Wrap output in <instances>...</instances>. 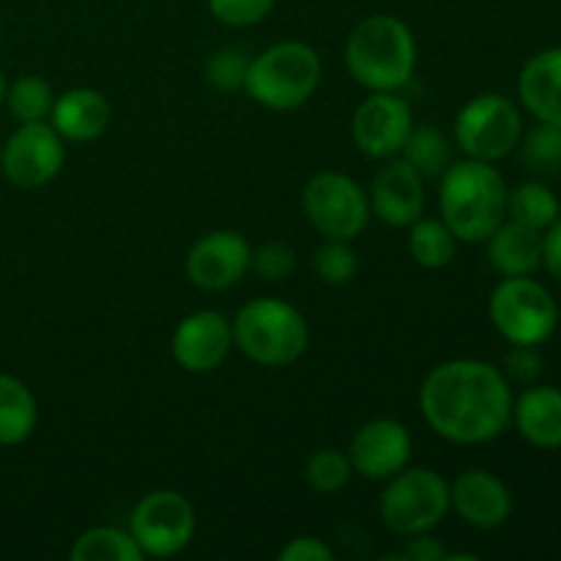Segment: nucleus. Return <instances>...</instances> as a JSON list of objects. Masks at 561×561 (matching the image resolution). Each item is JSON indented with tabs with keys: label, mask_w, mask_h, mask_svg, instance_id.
Here are the masks:
<instances>
[{
	"label": "nucleus",
	"mask_w": 561,
	"mask_h": 561,
	"mask_svg": "<svg viewBox=\"0 0 561 561\" xmlns=\"http://www.w3.org/2000/svg\"><path fill=\"white\" fill-rule=\"evenodd\" d=\"M378 510H381L383 526L394 535L411 537L433 531L453 510L449 482L433 469L405 466L403 471L387 480Z\"/></svg>",
	"instance_id": "423d86ee"
},
{
	"label": "nucleus",
	"mask_w": 561,
	"mask_h": 561,
	"mask_svg": "<svg viewBox=\"0 0 561 561\" xmlns=\"http://www.w3.org/2000/svg\"><path fill=\"white\" fill-rule=\"evenodd\" d=\"M252 263V247L236 230H211L190 247L184 274L195 288L217 294L244 279Z\"/></svg>",
	"instance_id": "ddd939ff"
},
{
	"label": "nucleus",
	"mask_w": 561,
	"mask_h": 561,
	"mask_svg": "<svg viewBox=\"0 0 561 561\" xmlns=\"http://www.w3.org/2000/svg\"><path fill=\"white\" fill-rule=\"evenodd\" d=\"M507 219L546 233L559 219V197L540 181H526L507 192Z\"/></svg>",
	"instance_id": "b1692460"
},
{
	"label": "nucleus",
	"mask_w": 561,
	"mask_h": 561,
	"mask_svg": "<svg viewBox=\"0 0 561 561\" xmlns=\"http://www.w3.org/2000/svg\"><path fill=\"white\" fill-rule=\"evenodd\" d=\"M411 453L414 442L403 422L389 420H370L354 433L348 447V460L354 474L365 477L373 482H387L405 466H411Z\"/></svg>",
	"instance_id": "4468645a"
},
{
	"label": "nucleus",
	"mask_w": 561,
	"mask_h": 561,
	"mask_svg": "<svg viewBox=\"0 0 561 561\" xmlns=\"http://www.w3.org/2000/svg\"><path fill=\"white\" fill-rule=\"evenodd\" d=\"M524 159L535 170H557L561 168V126L537 124L524 137Z\"/></svg>",
	"instance_id": "7c9ffc66"
},
{
	"label": "nucleus",
	"mask_w": 561,
	"mask_h": 561,
	"mask_svg": "<svg viewBox=\"0 0 561 561\" xmlns=\"http://www.w3.org/2000/svg\"><path fill=\"white\" fill-rule=\"evenodd\" d=\"M513 422L520 436L540 449L561 447V392L553 387H529L513 400Z\"/></svg>",
	"instance_id": "412c9836"
},
{
	"label": "nucleus",
	"mask_w": 561,
	"mask_h": 561,
	"mask_svg": "<svg viewBox=\"0 0 561 561\" xmlns=\"http://www.w3.org/2000/svg\"><path fill=\"white\" fill-rule=\"evenodd\" d=\"M38 403L22 378L0 373V447H16L36 431Z\"/></svg>",
	"instance_id": "4be33fe9"
},
{
	"label": "nucleus",
	"mask_w": 561,
	"mask_h": 561,
	"mask_svg": "<svg viewBox=\"0 0 561 561\" xmlns=\"http://www.w3.org/2000/svg\"><path fill=\"white\" fill-rule=\"evenodd\" d=\"M250 55L239 47H222L206 60L208 85L222 93L244 91L247 71H250Z\"/></svg>",
	"instance_id": "c756f323"
},
{
	"label": "nucleus",
	"mask_w": 561,
	"mask_h": 561,
	"mask_svg": "<svg viewBox=\"0 0 561 561\" xmlns=\"http://www.w3.org/2000/svg\"><path fill=\"white\" fill-rule=\"evenodd\" d=\"M414 129V115L409 102L398 91H373L356 107L351 121V135L356 148L370 159H392L403 151Z\"/></svg>",
	"instance_id": "f8f14e48"
},
{
	"label": "nucleus",
	"mask_w": 561,
	"mask_h": 561,
	"mask_svg": "<svg viewBox=\"0 0 561 561\" xmlns=\"http://www.w3.org/2000/svg\"><path fill=\"white\" fill-rule=\"evenodd\" d=\"M488 261L502 277H531L542 266V233L504 219L488 236Z\"/></svg>",
	"instance_id": "aec40b11"
},
{
	"label": "nucleus",
	"mask_w": 561,
	"mask_h": 561,
	"mask_svg": "<svg viewBox=\"0 0 561 561\" xmlns=\"http://www.w3.org/2000/svg\"><path fill=\"white\" fill-rule=\"evenodd\" d=\"M524 135L520 110L502 93H480L458 110L455 142L469 159L499 162L518 148Z\"/></svg>",
	"instance_id": "1a4fd4ad"
},
{
	"label": "nucleus",
	"mask_w": 561,
	"mask_h": 561,
	"mask_svg": "<svg viewBox=\"0 0 561 561\" xmlns=\"http://www.w3.org/2000/svg\"><path fill=\"white\" fill-rule=\"evenodd\" d=\"M504 378L515 383H535L542 373V356L537 345H513L504 356Z\"/></svg>",
	"instance_id": "72a5a7b5"
},
{
	"label": "nucleus",
	"mask_w": 561,
	"mask_h": 561,
	"mask_svg": "<svg viewBox=\"0 0 561 561\" xmlns=\"http://www.w3.org/2000/svg\"><path fill=\"white\" fill-rule=\"evenodd\" d=\"M230 323L236 348L261 367H290L310 345L307 318L277 296L247 301Z\"/></svg>",
	"instance_id": "20e7f679"
},
{
	"label": "nucleus",
	"mask_w": 561,
	"mask_h": 561,
	"mask_svg": "<svg viewBox=\"0 0 561 561\" xmlns=\"http://www.w3.org/2000/svg\"><path fill=\"white\" fill-rule=\"evenodd\" d=\"M420 411L444 442L474 447L507 431L513 422V389L491 362L449 359L433 367L422 381Z\"/></svg>",
	"instance_id": "f257e3e1"
},
{
	"label": "nucleus",
	"mask_w": 561,
	"mask_h": 561,
	"mask_svg": "<svg viewBox=\"0 0 561 561\" xmlns=\"http://www.w3.org/2000/svg\"><path fill=\"white\" fill-rule=\"evenodd\" d=\"M197 518L190 499L179 491H151L135 504L129 518V531L142 557L170 559L186 551L195 537Z\"/></svg>",
	"instance_id": "9d476101"
},
{
	"label": "nucleus",
	"mask_w": 561,
	"mask_h": 561,
	"mask_svg": "<svg viewBox=\"0 0 561 561\" xmlns=\"http://www.w3.org/2000/svg\"><path fill=\"white\" fill-rule=\"evenodd\" d=\"M55 93L49 82L38 75H25L5 88V107L20 124H33V121H47L53 110Z\"/></svg>",
	"instance_id": "bb28decb"
},
{
	"label": "nucleus",
	"mask_w": 561,
	"mask_h": 561,
	"mask_svg": "<svg viewBox=\"0 0 561 561\" xmlns=\"http://www.w3.org/2000/svg\"><path fill=\"white\" fill-rule=\"evenodd\" d=\"M370 211L389 228H409L425 211V179L403 157L383 159L373 175Z\"/></svg>",
	"instance_id": "dca6fc26"
},
{
	"label": "nucleus",
	"mask_w": 561,
	"mask_h": 561,
	"mask_svg": "<svg viewBox=\"0 0 561 561\" xmlns=\"http://www.w3.org/2000/svg\"><path fill=\"white\" fill-rule=\"evenodd\" d=\"M279 561H334L332 548L327 546L318 537H294L288 540V546L279 548L277 553Z\"/></svg>",
	"instance_id": "f704fd0d"
},
{
	"label": "nucleus",
	"mask_w": 561,
	"mask_h": 561,
	"mask_svg": "<svg viewBox=\"0 0 561 561\" xmlns=\"http://www.w3.org/2000/svg\"><path fill=\"white\" fill-rule=\"evenodd\" d=\"M507 184L491 162H453L438 179V208L453 236L466 244L485 241L507 219Z\"/></svg>",
	"instance_id": "f03ea898"
},
{
	"label": "nucleus",
	"mask_w": 561,
	"mask_h": 561,
	"mask_svg": "<svg viewBox=\"0 0 561 561\" xmlns=\"http://www.w3.org/2000/svg\"><path fill=\"white\" fill-rule=\"evenodd\" d=\"M398 157H403L425 181L442 179L444 170L453 164V142L442 129H433V126L416 129L414 126Z\"/></svg>",
	"instance_id": "393cba45"
},
{
	"label": "nucleus",
	"mask_w": 561,
	"mask_h": 561,
	"mask_svg": "<svg viewBox=\"0 0 561 561\" xmlns=\"http://www.w3.org/2000/svg\"><path fill=\"white\" fill-rule=\"evenodd\" d=\"M351 474H354V469H351L348 453L337 447L316 449L305 466L307 485L323 496H334V493L343 491L351 482Z\"/></svg>",
	"instance_id": "cd10ccee"
},
{
	"label": "nucleus",
	"mask_w": 561,
	"mask_h": 561,
	"mask_svg": "<svg viewBox=\"0 0 561 561\" xmlns=\"http://www.w3.org/2000/svg\"><path fill=\"white\" fill-rule=\"evenodd\" d=\"M71 561H140L146 559L137 548L129 529L118 526H93L82 531L69 551Z\"/></svg>",
	"instance_id": "5701e85b"
},
{
	"label": "nucleus",
	"mask_w": 561,
	"mask_h": 561,
	"mask_svg": "<svg viewBox=\"0 0 561 561\" xmlns=\"http://www.w3.org/2000/svg\"><path fill=\"white\" fill-rule=\"evenodd\" d=\"M301 208L323 239L354 241L370 222V197L362 184L340 170H321L301 190Z\"/></svg>",
	"instance_id": "6e6552de"
},
{
	"label": "nucleus",
	"mask_w": 561,
	"mask_h": 561,
	"mask_svg": "<svg viewBox=\"0 0 561 561\" xmlns=\"http://www.w3.org/2000/svg\"><path fill=\"white\" fill-rule=\"evenodd\" d=\"M409 252L422 268H444L455 261V247L458 239L453 230L444 225V219L420 217L414 225H409Z\"/></svg>",
	"instance_id": "a878e982"
},
{
	"label": "nucleus",
	"mask_w": 561,
	"mask_h": 561,
	"mask_svg": "<svg viewBox=\"0 0 561 561\" xmlns=\"http://www.w3.org/2000/svg\"><path fill=\"white\" fill-rule=\"evenodd\" d=\"M0 151H3V140H0Z\"/></svg>",
	"instance_id": "58836bf2"
},
{
	"label": "nucleus",
	"mask_w": 561,
	"mask_h": 561,
	"mask_svg": "<svg viewBox=\"0 0 561 561\" xmlns=\"http://www.w3.org/2000/svg\"><path fill=\"white\" fill-rule=\"evenodd\" d=\"M488 316L510 345H540L557 332L559 307L537 279L504 277L488 299Z\"/></svg>",
	"instance_id": "0eeeda50"
},
{
	"label": "nucleus",
	"mask_w": 561,
	"mask_h": 561,
	"mask_svg": "<svg viewBox=\"0 0 561 561\" xmlns=\"http://www.w3.org/2000/svg\"><path fill=\"white\" fill-rule=\"evenodd\" d=\"M323 64L305 42H279L250 60L244 91L261 107L290 113L310 102L321 85Z\"/></svg>",
	"instance_id": "39448f33"
},
{
	"label": "nucleus",
	"mask_w": 561,
	"mask_h": 561,
	"mask_svg": "<svg viewBox=\"0 0 561 561\" xmlns=\"http://www.w3.org/2000/svg\"><path fill=\"white\" fill-rule=\"evenodd\" d=\"M5 88H9V82H5V75L0 71V104L5 102Z\"/></svg>",
	"instance_id": "4c0bfd02"
},
{
	"label": "nucleus",
	"mask_w": 561,
	"mask_h": 561,
	"mask_svg": "<svg viewBox=\"0 0 561 561\" xmlns=\"http://www.w3.org/2000/svg\"><path fill=\"white\" fill-rule=\"evenodd\" d=\"M113 110L104 93L93 88H71L60 93L49 110V124L64 140L91 142L107 131Z\"/></svg>",
	"instance_id": "a211bd4d"
},
{
	"label": "nucleus",
	"mask_w": 561,
	"mask_h": 561,
	"mask_svg": "<svg viewBox=\"0 0 561 561\" xmlns=\"http://www.w3.org/2000/svg\"><path fill=\"white\" fill-rule=\"evenodd\" d=\"M250 268H255L257 277H263L266 283H283L296 268L294 247L285 241H263L257 250H252Z\"/></svg>",
	"instance_id": "2f4dec72"
},
{
	"label": "nucleus",
	"mask_w": 561,
	"mask_h": 561,
	"mask_svg": "<svg viewBox=\"0 0 561 561\" xmlns=\"http://www.w3.org/2000/svg\"><path fill=\"white\" fill-rule=\"evenodd\" d=\"M312 272L321 283L334 285H348L359 274V255L345 239H327L321 247L312 252Z\"/></svg>",
	"instance_id": "c85d7f7f"
},
{
	"label": "nucleus",
	"mask_w": 561,
	"mask_h": 561,
	"mask_svg": "<svg viewBox=\"0 0 561 561\" xmlns=\"http://www.w3.org/2000/svg\"><path fill=\"white\" fill-rule=\"evenodd\" d=\"M449 504L474 529H496L513 515V493L485 469H466L449 482Z\"/></svg>",
	"instance_id": "f3484780"
},
{
	"label": "nucleus",
	"mask_w": 561,
	"mask_h": 561,
	"mask_svg": "<svg viewBox=\"0 0 561 561\" xmlns=\"http://www.w3.org/2000/svg\"><path fill=\"white\" fill-rule=\"evenodd\" d=\"M400 561H444L447 559V548L442 546L438 537H433L431 531H422V535H411L409 542L403 546V551L398 553Z\"/></svg>",
	"instance_id": "c9c22d12"
},
{
	"label": "nucleus",
	"mask_w": 561,
	"mask_h": 561,
	"mask_svg": "<svg viewBox=\"0 0 561 561\" xmlns=\"http://www.w3.org/2000/svg\"><path fill=\"white\" fill-rule=\"evenodd\" d=\"M345 66L367 91H400L416 69V38L394 14H370L351 31Z\"/></svg>",
	"instance_id": "7ed1b4c3"
},
{
	"label": "nucleus",
	"mask_w": 561,
	"mask_h": 561,
	"mask_svg": "<svg viewBox=\"0 0 561 561\" xmlns=\"http://www.w3.org/2000/svg\"><path fill=\"white\" fill-rule=\"evenodd\" d=\"M233 323L217 310H197L181 318L170 340L175 365L186 373H214L233 351Z\"/></svg>",
	"instance_id": "2eb2a0df"
},
{
	"label": "nucleus",
	"mask_w": 561,
	"mask_h": 561,
	"mask_svg": "<svg viewBox=\"0 0 561 561\" xmlns=\"http://www.w3.org/2000/svg\"><path fill=\"white\" fill-rule=\"evenodd\" d=\"M524 107L542 124L561 126V47H551L526 60L518 77Z\"/></svg>",
	"instance_id": "6ab92c4d"
},
{
	"label": "nucleus",
	"mask_w": 561,
	"mask_h": 561,
	"mask_svg": "<svg viewBox=\"0 0 561 561\" xmlns=\"http://www.w3.org/2000/svg\"><path fill=\"white\" fill-rule=\"evenodd\" d=\"M64 137L53 129L49 121L20 124L11 131L0 151V170L5 181L16 190H42L49 181L58 179L66 162Z\"/></svg>",
	"instance_id": "9b49d317"
},
{
	"label": "nucleus",
	"mask_w": 561,
	"mask_h": 561,
	"mask_svg": "<svg viewBox=\"0 0 561 561\" xmlns=\"http://www.w3.org/2000/svg\"><path fill=\"white\" fill-rule=\"evenodd\" d=\"M217 22L228 27H250L272 14L277 0H206Z\"/></svg>",
	"instance_id": "473e14b6"
},
{
	"label": "nucleus",
	"mask_w": 561,
	"mask_h": 561,
	"mask_svg": "<svg viewBox=\"0 0 561 561\" xmlns=\"http://www.w3.org/2000/svg\"><path fill=\"white\" fill-rule=\"evenodd\" d=\"M542 263L561 283V217L542 233Z\"/></svg>",
	"instance_id": "e433bc0d"
}]
</instances>
